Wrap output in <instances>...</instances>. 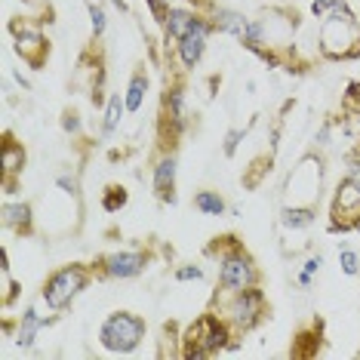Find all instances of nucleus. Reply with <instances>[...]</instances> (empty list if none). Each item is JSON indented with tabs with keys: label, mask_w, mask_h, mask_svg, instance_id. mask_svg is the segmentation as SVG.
I'll return each mask as SVG.
<instances>
[{
	"label": "nucleus",
	"mask_w": 360,
	"mask_h": 360,
	"mask_svg": "<svg viewBox=\"0 0 360 360\" xmlns=\"http://www.w3.org/2000/svg\"><path fill=\"white\" fill-rule=\"evenodd\" d=\"M207 256L219 259V277H216L219 292H237V290H247V286L262 283V271H259L256 259L243 250V243L237 234L212 237L207 243Z\"/></svg>",
	"instance_id": "obj_1"
},
{
	"label": "nucleus",
	"mask_w": 360,
	"mask_h": 360,
	"mask_svg": "<svg viewBox=\"0 0 360 360\" xmlns=\"http://www.w3.org/2000/svg\"><path fill=\"white\" fill-rule=\"evenodd\" d=\"M237 339L240 335L231 330V323L219 311L210 308L182 333V351H179V357L210 360V357L222 354V351H237Z\"/></svg>",
	"instance_id": "obj_2"
},
{
	"label": "nucleus",
	"mask_w": 360,
	"mask_h": 360,
	"mask_svg": "<svg viewBox=\"0 0 360 360\" xmlns=\"http://www.w3.org/2000/svg\"><path fill=\"white\" fill-rule=\"evenodd\" d=\"M317 50L330 62H345L360 56V22L345 0H335V6L323 15L317 31Z\"/></svg>",
	"instance_id": "obj_3"
},
{
	"label": "nucleus",
	"mask_w": 360,
	"mask_h": 360,
	"mask_svg": "<svg viewBox=\"0 0 360 360\" xmlns=\"http://www.w3.org/2000/svg\"><path fill=\"white\" fill-rule=\"evenodd\" d=\"M212 311H219V314L231 323V330L237 335H247L268 321V299H265L262 283L247 286V290H237V292H219L216 290V296H212Z\"/></svg>",
	"instance_id": "obj_4"
},
{
	"label": "nucleus",
	"mask_w": 360,
	"mask_h": 360,
	"mask_svg": "<svg viewBox=\"0 0 360 360\" xmlns=\"http://www.w3.org/2000/svg\"><path fill=\"white\" fill-rule=\"evenodd\" d=\"M93 262H68V265L56 268L53 274H46L44 286H40V302L53 311L62 314L77 302V296L93 283Z\"/></svg>",
	"instance_id": "obj_5"
},
{
	"label": "nucleus",
	"mask_w": 360,
	"mask_h": 360,
	"mask_svg": "<svg viewBox=\"0 0 360 360\" xmlns=\"http://www.w3.org/2000/svg\"><path fill=\"white\" fill-rule=\"evenodd\" d=\"M148 335V323L136 311H111L99 323V345L108 354H133Z\"/></svg>",
	"instance_id": "obj_6"
},
{
	"label": "nucleus",
	"mask_w": 360,
	"mask_h": 360,
	"mask_svg": "<svg viewBox=\"0 0 360 360\" xmlns=\"http://www.w3.org/2000/svg\"><path fill=\"white\" fill-rule=\"evenodd\" d=\"M323 191V158L305 154L283 182V207H317Z\"/></svg>",
	"instance_id": "obj_7"
},
{
	"label": "nucleus",
	"mask_w": 360,
	"mask_h": 360,
	"mask_svg": "<svg viewBox=\"0 0 360 360\" xmlns=\"http://www.w3.org/2000/svg\"><path fill=\"white\" fill-rule=\"evenodd\" d=\"M191 124V114H188V93H185V80L173 75L163 86L160 96V148H173L179 142V136Z\"/></svg>",
	"instance_id": "obj_8"
},
{
	"label": "nucleus",
	"mask_w": 360,
	"mask_h": 360,
	"mask_svg": "<svg viewBox=\"0 0 360 360\" xmlns=\"http://www.w3.org/2000/svg\"><path fill=\"white\" fill-rule=\"evenodd\" d=\"M330 234L360 231V163L335 185L330 203Z\"/></svg>",
	"instance_id": "obj_9"
},
{
	"label": "nucleus",
	"mask_w": 360,
	"mask_h": 360,
	"mask_svg": "<svg viewBox=\"0 0 360 360\" xmlns=\"http://www.w3.org/2000/svg\"><path fill=\"white\" fill-rule=\"evenodd\" d=\"M148 265H151L148 250H114L93 259V271L102 281H133V277H142L148 271Z\"/></svg>",
	"instance_id": "obj_10"
},
{
	"label": "nucleus",
	"mask_w": 360,
	"mask_h": 360,
	"mask_svg": "<svg viewBox=\"0 0 360 360\" xmlns=\"http://www.w3.org/2000/svg\"><path fill=\"white\" fill-rule=\"evenodd\" d=\"M10 34H13V50L19 53V59L28 65V68H44L46 59H50V40H46L44 28L31 19H13L10 22Z\"/></svg>",
	"instance_id": "obj_11"
},
{
	"label": "nucleus",
	"mask_w": 360,
	"mask_h": 360,
	"mask_svg": "<svg viewBox=\"0 0 360 360\" xmlns=\"http://www.w3.org/2000/svg\"><path fill=\"white\" fill-rule=\"evenodd\" d=\"M176 182H179V160L173 148H160L158 158L151 160V191L160 203L176 207L179 194H176Z\"/></svg>",
	"instance_id": "obj_12"
},
{
	"label": "nucleus",
	"mask_w": 360,
	"mask_h": 360,
	"mask_svg": "<svg viewBox=\"0 0 360 360\" xmlns=\"http://www.w3.org/2000/svg\"><path fill=\"white\" fill-rule=\"evenodd\" d=\"M216 34V28H212V19L200 22L198 28L191 31V34H185L182 40H176L173 44V56L179 62V71H194L198 65L203 62V56H207V46H210V37Z\"/></svg>",
	"instance_id": "obj_13"
},
{
	"label": "nucleus",
	"mask_w": 360,
	"mask_h": 360,
	"mask_svg": "<svg viewBox=\"0 0 360 360\" xmlns=\"http://www.w3.org/2000/svg\"><path fill=\"white\" fill-rule=\"evenodd\" d=\"M210 13H203L198 10V6H191V4H173L167 10V15H163V22H160V28H163V40H182L185 34H191L194 28L200 25L203 19H207Z\"/></svg>",
	"instance_id": "obj_14"
},
{
	"label": "nucleus",
	"mask_w": 360,
	"mask_h": 360,
	"mask_svg": "<svg viewBox=\"0 0 360 360\" xmlns=\"http://www.w3.org/2000/svg\"><path fill=\"white\" fill-rule=\"evenodd\" d=\"M25 163H28V151H25V145L15 142L13 133L6 129V133H4V145H0V167H4V188H6V194H13L15 179L22 176Z\"/></svg>",
	"instance_id": "obj_15"
},
{
	"label": "nucleus",
	"mask_w": 360,
	"mask_h": 360,
	"mask_svg": "<svg viewBox=\"0 0 360 360\" xmlns=\"http://www.w3.org/2000/svg\"><path fill=\"white\" fill-rule=\"evenodd\" d=\"M0 222L6 231L19 234V237H31L34 234V210L25 200H4L0 207Z\"/></svg>",
	"instance_id": "obj_16"
},
{
	"label": "nucleus",
	"mask_w": 360,
	"mask_h": 360,
	"mask_svg": "<svg viewBox=\"0 0 360 360\" xmlns=\"http://www.w3.org/2000/svg\"><path fill=\"white\" fill-rule=\"evenodd\" d=\"M56 321V317H44L37 311V305H28L25 311H22V317H19V330H15V345L19 348H34V342H37V333L44 330V326H50Z\"/></svg>",
	"instance_id": "obj_17"
},
{
	"label": "nucleus",
	"mask_w": 360,
	"mask_h": 360,
	"mask_svg": "<svg viewBox=\"0 0 360 360\" xmlns=\"http://www.w3.org/2000/svg\"><path fill=\"white\" fill-rule=\"evenodd\" d=\"M210 19H212V28H216L219 34H228L234 40H240L243 34H247V25H250V15H243L237 10H228V6H212Z\"/></svg>",
	"instance_id": "obj_18"
},
{
	"label": "nucleus",
	"mask_w": 360,
	"mask_h": 360,
	"mask_svg": "<svg viewBox=\"0 0 360 360\" xmlns=\"http://www.w3.org/2000/svg\"><path fill=\"white\" fill-rule=\"evenodd\" d=\"M127 114L129 111H127L124 93H111L108 99H105V105H102V139H111L114 133H117Z\"/></svg>",
	"instance_id": "obj_19"
},
{
	"label": "nucleus",
	"mask_w": 360,
	"mask_h": 360,
	"mask_svg": "<svg viewBox=\"0 0 360 360\" xmlns=\"http://www.w3.org/2000/svg\"><path fill=\"white\" fill-rule=\"evenodd\" d=\"M148 86H151V77L148 71H145V65H139V68L129 75V84L124 89V99H127V111L129 114H139L145 105V96H148Z\"/></svg>",
	"instance_id": "obj_20"
},
{
	"label": "nucleus",
	"mask_w": 360,
	"mask_h": 360,
	"mask_svg": "<svg viewBox=\"0 0 360 360\" xmlns=\"http://www.w3.org/2000/svg\"><path fill=\"white\" fill-rule=\"evenodd\" d=\"M317 222V207H283L281 210V225L286 231H305Z\"/></svg>",
	"instance_id": "obj_21"
},
{
	"label": "nucleus",
	"mask_w": 360,
	"mask_h": 360,
	"mask_svg": "<svg viewBox=\"0 0 360 360\" xmlns=\"http://www.w3.org/2000/svg\"><path fill=\"white\" fill-rule=\"evenodd\" d=\"M191 203H194V210L200 212V216H225L228 212V203H225V198L219 191H212V188H200V191H194V198H191Z\"/></svg>",
	"instance_id": "obj_22"
},
{
	"label": "nucleus",
	"mask_w": 360,
	"mask_h": 360,
	"mask_svg": "<svg viewBox=\"0 0 360 360\" xmlns=\"http://www.w3.org/2000/svg\"><path fill=\"white\" fill-rule=\"evenodd\" d=\"M129 203V191L124 185H108L102 191V210L105 212H120Z\"/></svg>",
	"instance_id": "obj_23"
},
{
	"label": "nucleus",
	"mask_w": 360,
	"mask_h": 360,
	"mask_svg": "<svg viewBox=\"0 0 360 360\" xmlns=\"http://www.w3.org/2000/svg\"><path fill=\"white\" fill-rule=\"evenodd\" d=\"M86 13H89V34H93V40H102L105 31H108V13H105V6L86 4Z\"/></svg>",
	"instance_id": "obj_24"
},
{
	"label": "nucleus",
	"mask_w": 360,
	"mask_h": 360,
	"mask_svg": "<svg viewBox=\"0 0 360 360\" xmlns=\"http://www.w3.org/2000/svg\"><path fill=\"white\" fill-rule=\"evenodd\" d=\"M314 335H323V323L321 321H314L308 330H299L296 342H311ZM314 354H317V348H299V345H292V357H314Z\"/></svg>",
	"instance_id": "obj_25"
},
{
	"label": "nucleus",
	"mask_w": 360,
	"mask_h": 360,
	"mask_svg": "<svg viewBox=\"0 0 360 360\" xmlns=\"http://www.w3.org/2000/svg\"><path fill=\"white\" fill-rule=\"evenodd\" d=\"M321 268H323V256H321V252H317V256H308L305 262H302V271L296 274V283L302 286V290H308V286L314 283V274L321 271Z\"/></svg>",
	"instance_id": "obj_26"
},
{
	"label": "nucleus",
	"mask_w": 360,
	"mask_h": 360,
	"mask_svg": "<svg viewBox=\"0 0 360 360\" xmlns=\"http://www.w3.org/2000/svg\"><path fill=\"white\" fill-rule=\"evenodd\" d=\"M339 265H342V274H345V277H357L360 274V256H357V250L339 247Z\"/></svg>",
	"instance_id": "obj_27"
},
{
	"label": "nucleus",
	"mask_w": 360,
	"mask_h": 360,
	"mask_svg": "<svg viewBox=\"0 0 360 360\" xmlns=\"http://www.w3.org/2000/svg\"><path fill=\"white\" fill-rule=\"evenodd\" d=\"M243 139H247V127H234V129H228V133H225V142H222V154H225V158H234Z\"/></svg>",
	"instance_id": "obj_28"
},
{
	"label": "nucleus",
	"mask_w": 360,
	"mask_h": 360,
	"mask_svg": "<svg viewBox=\"0 0 360 360\" xmlns=\"http://www.w3.org/2000/svg\"><path fill=\"white\" fill-rule=\"evenodd\" d=\"M173 277H176L179 283H188V281H203V277H207V271H203L200 265H194V262H185V265H176Z\"/></svg>",
	"instance_id": "obj_29"
},
{
	"label": "nucleus",
	"mask_w": 360,
	"mask_h": 360,
	"mask_svg": "<svg viewBox=\"0 0 360 360\" xmlns=\"http://www.w3.org/2000/svg\"><path fill=\"white\" fill-rule=\"evenodd\" d=\"M80 127H84V120H80V114L75 108H65L62 111V129L68 136H80Z\"/></svg>",
	"instance_id": "obj_30"
},
{
	"label": "nucleus",
	"mask_w": 360,
	"mask_h": 360,
	"mask_svg": "<svg viewBox=\"0 0 360 360\" xmlns=\"http://www.w3.org/2000/svg\"><path fill=\"white\" fill-rule=\"evenodd\" d=\"M145 6H148L151 19L160 25V22H163V15H167V10H169V6H173V4H169V0H145Z\"/></svg>",
	"instance_id": "obj_31"
},
{
	"label": "nucleus",
	"mask_w": 360,
	"mask_h": 360,
	"mask_svg": "<svg viewBox=\"0 0 360 360\" xmlns=\"http://www.w3.org/2000/svg\"><path fill=\"white\" fill-rule=\"evenodd\" d=\"M56 188H62V194H68V198H77L80 194V185L75 176H56Z\"/></svg>",
	"instance_id": "obj_32"
},
{
	"label": "nucleus",
	"mask_w": 360,
	"mask_h": 360,
	"mask_svg": "<svg viewBox=\"0 0 360 360\" xmlns=\"http://www.w3.org/2000/svg\"><path fill=\"white\" fill-rule=\"evenodd\" d=\"M15 296H19V283H15L10 274H4V308H13Z\"/></svg>",
	"instance_id": "obj_33"
},
{
	"label": "nucleus",
	"mask_w": 360,
	"mask_h": 360,
	"mask_svg": "<svg viewBox=\"0 0 360 360\" xmlns=\"http://www.w3.org/2000/svg\"><path fill=\"white\" fill-rule=\"evenodd\" d=\"M333 6H335V0H311V15H314V19H323Z\"/></svg>",
	"instance_id": "obj_34"
},
{
	"label": "nucleus",
	"mask_w": 360,
	"mask_h": 360,
	"mask_svg": "<svg viewBox=\"0 0 360 360\" xmlns=\"http://www.w3.org/2000/svg\"><path fill=\"white\" fill-rule=\"evenodd\" d=\"M182 4H191L198 10H212V0H182Z\"/></svg>",
	"instance_id": "obj_35"
},
{
	"label": "nucleus",
	"mask_w": 360,
	"mask_h": 360,
	"mask_svg": "<svg viewBox=\"0 0 360 360\" xmlns=\"http://www.w3.org/2000/svg\"><path fill=\"white\" fill-rule=\"evenodd\" d=\"M111 4H114V6H117V10H120V13H127V10H129V6H127V0H111Z\"/></svg>",
	"instance_id": "obj_36"
},
{
	"label": "nucleus",
	"mask_w": 360,
	"mask_h": 360,
	"mask_svg": "<svg viewBox=\"0 0 360 360\" xmlns=\"http://www.w3.org/2000/svg\"><path fill=\"white\" fill-rule=\"evenodd\" d=\"M86 4H102V0H86Z\"/></svg>",
	"instance_id": "obj_37"
}]
</instances>
